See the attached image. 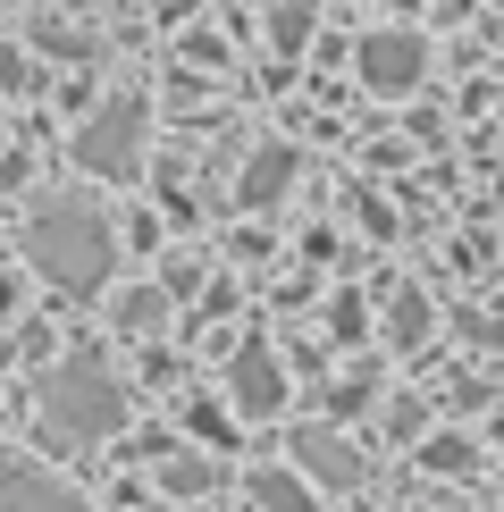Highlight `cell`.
<instances>
[{
  "label": "cell",
  "instance_id": "cell-10",
  "mask_svg": "<svg viewBox=\"0 0 504 512\" xmlns=\"http://www.w3.org/2000/svg\"><path fill=\"white\" fill-rule=\"evenodd\" d=\"M168 496H202V487H210V462H168Z\"/></svg>",
  "mask_w": 504,
  "mask_h": 512
},
{
  "label": "cell",
  "instance_id": "cell-9",
  "mask_svg": "<svg viewBox=\"0 0 504 512\" xmlns=\"http://www.w3.org/2000/svg\"><path fill=\"white\" fill-rule=\"evenodd\" d=\"M168 319V286H135V294H118V328H160Z\"/></svg>",
  "mask_w": 504,
  "mask_h": 512
},
{
  "label": "cell",
  "instance_id": "cell-1",
  "mask_svg": "<svg viewBox=\"0 0 504 512\" xmlns=\"http://www.w3.org/2000/svg\"><path fill=\"white\" fill-rule=\"evenodd\" d=\"M26 244H34V269H51L68 294H93L110 277V219L93 202H42Z\"/></svg>",
  "mask_w": 504,
  "mask_h": 512
},
{
  "label": "cell",
  "instance_id": "cell-7",
  "mask_svg": "<svg viewBox=\"0 0 504 512\" xmlns=\"http://www.w3.org/2000/svg\"><path fill=\"white\" fill-rule=\"evenodd\" d=\"M227 387H236V403H244V412H269V403H286V370H278V361H269L261 345H244V353H236V378H227Z\"/></svg>",
  "mask_w": 504,
  "mask_h": 512
},
{
  "label": "cell",
  "instance_id": "cell-2",
  "mask_svg": "<svg viewBox=\"0 0 504 512\" xmlns=\"http://www.w3.org/2000/svg\"><path fill=\"white\" fill-rule=\"evenodd\" d=\"M118 420H126V387H118V378L101 370V361H59L51 395H42V429L93 445V437H110Z\"/></svg>",
  "mask_w": 504,
  "mask_h": 512
},
{
  "label": "cell",
  "instance_id": "cell-3",
  "mask_svg": "<svg viewBox=\"0 0 504 512\" xmlns=\"http://www.w3.org/2000/svg\"><path fill=\"white\" fill-rule=\"evenodd\" d=\"M143 143H152V110H143V101H110V110H93V126L76 135V160L93 168V177H135Z\"/></svg>",
  "mask_w": 504,
  "mask_h": 512
},
{
  "label": "cell",
  "instance_id": "cell-4",
  "mask_svg": "<svg viewBox=\"0 0 504 512\" xmlns=\"http://www.w3.org/2000/svg\"><path fill=\"white\" fill-rule=\"evenodd\" d=\"M353 59H362V84H370V93H412L429 51H420V34H370Z\"/></svg>",
  "mask_w": 504,
  "mask_h": 512
},
{
  "label": "cell",
  "instance_id": "cell-5",
  "mask_svg": "<svg viewBox=\"0 0 504 512\" xmlns=\"http://www.w3.org/2000/svg\"><path fill=\"white\" fill-rule=\"evenodd\" d=\"M0 512H84L59 479L26 471V462H0Z\"/></svg>",
  "mask_w": 504,
  "mask_h": 512
},
{
  "label": "cell",
  "instance_id": "cell-11",
  "mask_svg": "<svg viewBox=\"0 0 504 512\" xmlns=\"http://www.w3.org/2000/svg\"><path fill=\"white\" fill-rule=\"evenodd\" d=\"M387 429L395 437H420V429H429V412H420V403H387Z\"/></svg>",
  "mask_w": 504,
  "mask_h": 512
},
{
  "label": "cell",
  "instance_id": "cell-12",
  "mask_svg": "<svg viewBox=\"0 0 504 512\" xmlns=\"http://www.w3.org/2000/svg\"><path fill=\"white\" fill-rule=\"evenodd\" d=\"M420 319H429V303H420V294H404V303H395V328L420 336Z\"/></svg>",
  "mask_w": 504,
  "mask_h": 512
},
{
  "label": "cell",
  "instance_id": "cell-6",
  "mask_svg": "<svg viewBox=\"0 0 504 512\" xmlns=\"http://www.w3.org/2000/svg\"><path fill=\"white\" fill-rule=\"evenodd\" d=\"M294 462H303L320 487H353V479H362L353 445H345V437H328V429H303V437H294Z\"/></svg>",
  "mask_w": 504,
  "mask_h": 512
},
{
  "label": "cell",
  "instance_id": "cell-8",
  "mask_svg": "<svg viewBox=\"0 0 504 512\" xmlns=\"http://www.w3.org/2000/svg\"><path fill=\"white\" fill-rule=\"evenodd\" d=\"M286 177H294V152L252 160V168H244V202H252V210H261V202H278V194H286Z\"/></svg>",
  "mask_w": 504,
  "mask_h": 512
}]
</instances>
